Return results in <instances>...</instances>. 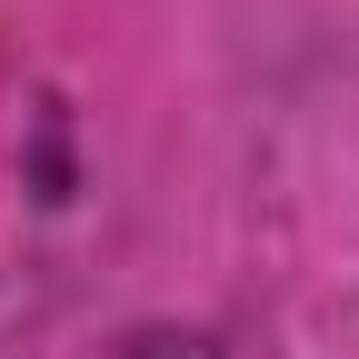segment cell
I'll return each instance as SVG.
<instances>
[]
</instances>
